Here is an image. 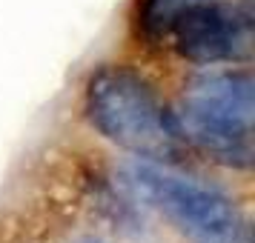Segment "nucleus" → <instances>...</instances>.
<instances>
[{"mask_svg":"<svg viewBox=\"0 0 255 243\" xmlns=\"http://www.w3.org/2000/svg\"><path fill=\"white\" fill-rule=\"evenodd\" d=\"M184 143L227 169H250L255 158V81L250 72L218 69L189 78L172 109Z\"/></svg>","mask_w":255,"mask_h":243,"instance_id":"nucleus-1","label":"nucleus"},{"mask_svg":"<svg viewBox=\"0 0 255 243\" xmlns=\"http://www.w3.org/2000/svg\"><path fill=\"white\" fill-rule=\"evenodd\" d=\"M83 109L101 138L127 149L138 161L172 166L184 155L172 109H166L158 92L127 66L92 72L83 92Z\"/></svg>","mask_w":255,"mask_h":243,"instance_id":"nucleus-2","label":"nucleus"},{"mask_svg":"<svg viewBox=\"0 0 255 243\" xmlns=\"http://www.w3.org/2000/svg\"><path fill=\"white\" fill-rule=\"evenodd\" d=\"M121 183L192 243H250L244 215L232 197L215 186L172 172L166 163H129L121 172Z\"/></svg>","mask_w":255,"mask_h":243,"instance_id":"nucleus-3","label":"nucleus"},{"mask_svg":"<svg viewBox=\"0 0 255 243\" xmlns=\"http://www.w3.org/2000/svg\"><path fill=\"white\" fill-rule=\"evenodd\" d=\"M189 63H247L253 58V9L232 0H192L175 17L169 35Z\"/></svg>","mask_w":255,"mask_h":243,"instance_id":"nucleus-4","label":"nucleus"},{"mask_svg":"<svg viewBox=\"0 0 255 243\" xmlns=\"http://www.w3.org/2000/svg\"><path fill=\"white\" fill-rule=\"evenodd\" d=\"M192 0H138L135 3V29L143 40H161L169 35L175 17Z\"/></svg>","mask_w":255,"mask_h":243,"instance_id":"nucleus-5","label":"nucleus"}]
</instances>
